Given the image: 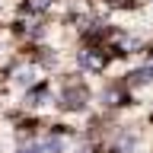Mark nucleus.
I'll return each instance as SVG.
<instances>
[{
	"instance_id": "nucleus-1",
	"label": "nucleus",
	"mask_w": 153,
	"mask_h": 153,
	"mask_svg": "<svg viewBox=\"0 0 153 153\" xmlns=\"http://www.w3.org/2000/svg\"><path fill=\"white\" fill-rule=\"evenodd\" d=\"M64 105L67 108H83L86 105V93L83 89H67L64 93Z\"/></svg>"
},
{
	"instance_id": "nucleus-2",
	"label": "nucleus",
	"mask_w": 153,
	"mask_h": 153,
	"mask_svg": "<svg viewBox=\"0 0 153 153\" xmlns=\"http://www.w3.org/2000/svg\"><path fill=\"white\" fill-rule=\"evenodd\" d=\"M153 80V64L150 67H140V70H134V74H128V83L131 86H143Z\"/></svg>"
},
{
	"instance_id": "nucleus-3",
	"label": "nucleus",
	"mask_w": 153,
	"mask_h": 153,
	"mask_svg": "<svg viewBox=\"0 0 153 153\" xmlns=\"http://www.w3.org/2000/svg\"><path fill=\"white\" fill-rule=\"evenodd\" d=\"M76 61H80V67H86V70H99V67H102V57L93 54V51H80Z\"/></svg>"
},
{
	"instance_id": "nucleus-4",
	"label": "nucleus",
	"mask_w": 153,
	"mask_h": 153,
	"mask_svg": "<svg viewBox=\"0 0 153 153\" xmlns=\"http://www.w3.org/2000/svg\"><path fill=\"white\" fill-rule=\"evenodd\" d=\"M42 150H45V147H38V143H32V147H22L19 153H42Z\"/></svg>"
}]
</instances>
